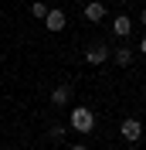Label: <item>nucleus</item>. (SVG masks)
Listing matches in <instances>:
<instances>
[{
  "label": "nucleus",
  "mask_w": 146,
  "mask_h": 150,
  "mask_svg": "<svg viewBox=\"0 0 146 150\" xmlns=\"http://www.w3.org/2000/svg\"><path fill=\"white\" fill-rule=\"evenodd\" d=\"M68 126L78 133H92L95 130V112L88 109V106H75L72 112H68Z\"/></svg>",
  "instance_id": "f257e3e1"
},
{
  "label": "nucleus",
  "mask_w": 146,
  "mask_h": 150,
  "mask_svg": "<svg viewBox=\"0 0 146 150\" xmlns=\"http://www.w3.org/2000/svg\"><path fill=\"white\" fill-rule=\"evenodd\" d=\"M139 51H143V55H146V38H143V41H139Z\"/></svg>",
  "instance_id": "9d476101"
},
{
  "label": "nucleus",
  "mask_w": 146,
  "mask_h": 150,
  "mask_svg": "<svg viewBox=\"0 0 146 150\" xmlns=\"http://www.w3.org/2000/svg\"><path fill=\"white\" fill-rule=\"evenodd\" d=\"M85 21H92V24L105 21V4H102V0H88V4H85Z\"/></svg>",
  "instance_id": "39448f33"
},
{
  "label": "nucleus",
  "mask_w": 146,
  "mask_h": 150,
  "mask_svg": "<svg viewBox=\"0 0 146 150\" xmlns=\"http://www.w3.org/2000/svg\"><path fill=\"white\" fill-rule=\"evenodd\" d=\"M112 62H116L119 68H129V65H133V51H129V48H116V55H112Z\"/></svg>",
  "instance_id": "0eeeda50"
},
{
  "label": "nucleus",
  "mask_w": 146,
  "mask_h": 150,
  "mask_svg": "<svg viewBox=\"0 0 146 150\" xmlns=\"http://www.w3.org/2000/svg\"><path fill=\"white\" fill-rule=\"evenodd\" d=\"M65 24H68L65 10H58V7H48V14H44V28L51 31V34H58V31H65Z\"/></svg>",
  "instance_id": "7ed1b4c3"
},
{
  "label": "nucleus",
  "mask_w": 146,
  "mask_h": 150,
  "mask_svg": "<svg viewBox=\"0 0 146 150\" xmlns=\"http://www.w3.org/2000/svg\"><path fill=\"white\" fill-rule=\"evenodd\" d=\"M112 34H116V38H129V34H133V21H129L126 14H119V17L112 21Z\"/></svg>",
  "instance_id": "423d86ee"
},
{
  "label": "nucleus",
  "mask_w": 146,
  "mask_h": 150,
  "mask_svg": "<svg viewBox=\"0 0 146 150\" xmlns=\"http://www.w3.org/2000/svg\"><path fill=\"white\" fill-rule=\"evenodd\" d=\"M72 150H88V147H85V143H75V147H72Z\"/></svg>",
  "instance_id": "9b49d317"
},
{
  "label": "nucleus",
  "mask_w": 146,
  "mask_h": 150,
  "mask_svg": "<svg viewBox=\"0 0 146 150\" xmlns=\"http://www.w3.org/2000/svg\"><path fill=\"white\" fill-rule=\"evenodd\" d=\"M119 133H122V140H126V143H139V140H143V123H139L136 116H126L122 126H119Z\"/></svg>",
  "instance_id": "f03ea898"
},
{
  "label": "nucleus",
  "mask_w": 146,
  "mask_h": 150,
  "mask_svg": "<svg viewBox=\"0 0 146 150\" xmlns=\"http://www.w3.org/2000/svg\"><path fill=\"white\" fill-rule=\"evenodd\" d=\"M85 62H88V65H105V62H109V48L105 45H88Z\"/></svg>",
  "instance_id": "20e7f679"
},
{
  "label": "nucleus",
  "mask_w": 146,
  "mask_h": 150,
  "mask_svg": "<svg viewBox=\"0 0 146 150\" xmlns=\"http://www.w3.org/2000/svg\"><path fill=\"white\" fill-rule=\"evenodd\" d=\"M68 99H72V89H68V85H58L55 92H51V103H55V106H65Z\"/></svg>",
  "instance_id": "6e6552de"
},
{
  "label": "nucleus",
  "mask_w": 146,
  "mask_h": 150,
  "mask_svg": "<svg viewBox=\"0 0 146 150\" xmlns=\"http://www.w3.org/2000/svg\"><path fill=\"white\" fill-rule=\"evenodd\" d=\"M139 21H143V28H146V7H143V14H139Z\"/></svg>",
  "instance_id": "f8f14e48"
},
{
  "label": "nucleus",
  "mask_w": 146,
  "mask_h": 150,
  "mask_svg": "<svg viewBox=\"0 0 146 150\" xmlns=\"http://www.w3.org/2000/svg\"><path fill=\"white\" fill-rule=\"evenodd\" d=\"M31 14L44 21V14H48V4H44V0H34V4H31Z\"/></svg>",
  "instance_id": "1a4fd4ad"
}]
</instances>
